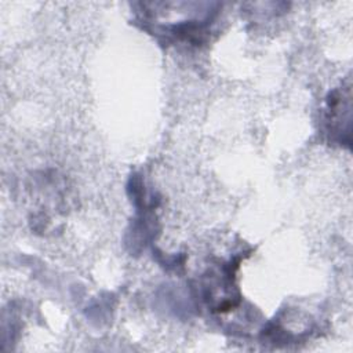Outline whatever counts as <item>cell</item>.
Wrapping results in <instances>:
<instances>
[{
    "label": "cell",
    "instance_id": "obj_1",
    "mask_svg": "<svg viewBox=\"0 0 353 353\" xmlns=\"http://www.w3.org/2000/svg\"><path fill=\"white\" fill-rule=\"evenodd\" d=\"M237 263L233 261L221 263V268L208 270L201 280L203 299L214 312H225L234 307L240 295L233 281Z\"/></svg>",
    "mask_w": 353,
    "mask_h": 353
},
{
    "label": "cell",
    "instance_id": "obj_2",
    "mask_svg": "<svg viewBox=\"0 0 353 353\" xmlns=\"http://www.w3.org/2000/svg\"><path fill=\"white\" fill-rule=\"evenodd\" d=\"M343 123L350 127V88L334 90L327 98L324 116L325 131L332 141L345 143L342 134L350 138V131L343 127Z\"/></svg>",
    "mask_w": 353,
    "mask_h": 353
}]
</instances>
